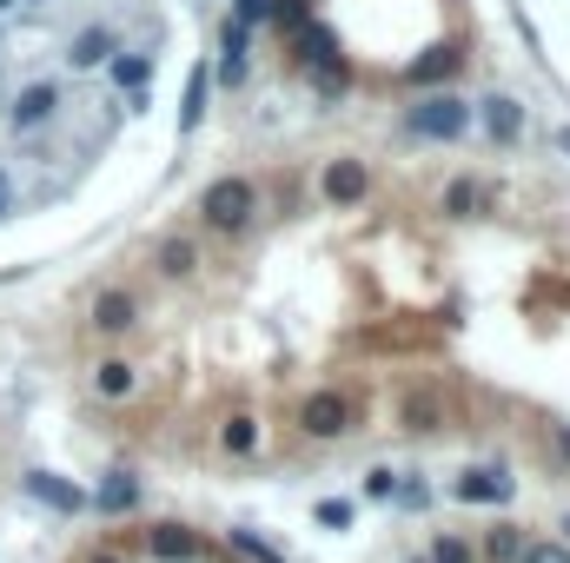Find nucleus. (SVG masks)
Returning <instances> with one entry per match:
<instances>
[{"instance_id": "23", "label": "nucleus", "mask_w": 570, "mask_h": 563, "mask_svg": "<svg viewBox=\"0 0 570 563\" xmlns=\"http://www.w3.org/2000/svg\"><path fill=\"white\" fill-rule=\"evenodd\" d=\"M252 445H259L252 418H232V425H226V451H252Z\"/></svg>"}, {"instance_id": "12", "label": "nucleus", "mask_w": 570, "mask_h": 563, "mask_svg": "<svg viewBox=\"0 0 570 563\" xmlns=\"http://www.w3.org/2000/svg\"><path fill=\"white\" fill-rule=\"evenodd\" d=\"M93 325H100V332H126V325H133V299H126V292H106V299L93 305Z\"/></svg>"}, {"instance_id": "5", "label": "nucleus", "mask_w": 570, "mask_h": 563, "mask_svg": "<svg viewBox=\"0 0 570 563\" xmlns=\"http://www.w3.org/2000/svg\"><path fill=\"white\" fill-rule=\"evenodd\" d=\"M27 491H33V498H40L46 511H66V518H73V511L86 504V498H80V491H73L66 478H53V471H27Z\"/></svg>"}, {"instance_id": "9", "label": "nucleus", "mask_w": 570, "mask_h": 563, "mask_svg": "<svg viewBox=\"0 0 570 563\" xmlns=\"http://www.w3.org/2000/svg\"><path fill=\"white\" fill-rule=\"evenodd\" d=\"M325 199H332V206H352V199H365V166H359V159H339V166L325 173Z\"/></svg>"}, {"instance_id": "7", "label": "nucleus", "mask_w": 570, "mask_h": 563, "mask_svg": "<svg viewBox=\"0 0 570 563\" xmlns=\"http://www.w3.org/2000/svg\"><path fill=\"white\" fill-rule=\"evenodd\" d=\"M53 106H60V86H27L20 100H13V126H40V119H53Z\"/></svg>"}, {"instance_id": "33", "label": "nucleus", "mask_w": 570, "mask_h": 563, "mask_svg": "<svg viewBox=\"0 0 570 563\" xmlns=\"http://www.w3.org/2000/svg\"><path fill=\"white\" fill-rule=\"evenodd\" d=\"M93 563H120V557H93Z\"/></svg>"}, {"instance_id": "2", "label": "nucleus", "mask_w": 570, "mask_h": 563, "mask_svg": "<svg viewBox=\"0 0 570 563\" xmlns=\"http://www.w3.org/2000/svg\"><path fill=\"white\" fill-rule=\"evenodd\" d=\"M199 212H206L219 232H239V226L252 219V186H246V179H219V186L206 192V206H199Z\"/></svg>"}, {"instance_id": "25", "label": "nucleus", "mask_w": 570, "mask_h": 563, "mask_svg": "<svg viewBox=\"0 0 570 563\" xmlns=\"http://www.w3.org/2000/svg\"><path fill=\"white\" fill-rule=\"evenodd\" d=\"M266 13H272L279 27H305V0H272Z\"/></svg>"}, {"instance_id": "24", "label": "nucleus", "mask_w": 570, "mask_h": 563, "mask_svg": "<svg viewBox=\"0 0 570 563\" xmlns=\"http://www.w3.org/2000/svg\"><path fill=\"white\" fill-rule=\"evenodd\" d=\"M518 563H570V551H564V544H525Z\"/></svg>"}, {"instance_id": "8", "label": "nucleus", "mask_w": 570, "mask_h": 563, "mask_svg": "<svg viewBox=\"0 0 570 563\" xmlns=\"http://www.w3.org/2000/svg\"><path fill=\"white\" fill-rule=\"evenodd\" d=\"M485 126H491V139H498V146H511V139L525 133V106L498 93V100H485Z\"/></svg>"}, {"instance_id": "16", "label": "nucleus", "mask_w": 570, "mask_h": 563, "mask_svg": "<svg viewBox=\"0 0 570 563\" xmlns=\"http://www.w3.org/2000/svg\"><path fill=\"white\" fill-rule=\"evenodd\" d=\"M299 60H332V33L325 27H299Z\"/></svg>"}, {"instance_id": "35", "label": "nucleus", "mask_w": 570, "mask_h": 563, "mask_svg": "<svg viewBox=\"0 0 570 563\" xmlns=\"http://www.w3.org/2000/svg\"><path fill=\"white\" fill-rule=\"evenodd\" d=\"M564 451H570V431H564Z\"/></svg>"}, {"instance_id": "6", "label": "nucleus", "mask_w": 570, "mask_h": 563, "mask_svg": "<svg viewBox=\"0 0 570 563\" xmlns=\"http://www.w3.org/2000/svg\"><path fill=\"white\" fill-rule=\"evenodd\" d=\"M239 80H246V20L219 33V86H239Z\"/></svg>"}, {"instance_id": "22", "label": "nucleus", "mask_w": 570, "mask_h": 563, "mask_svg": "<svg viewBox=\"0 0 570 563\" xmlns=\"http://www.w3.org/2000/svg\"><path fill=\"white\" fill-rule=\"evenodd\" d=\"M312 518H319L325 531H345V524H352V504H345V498H325V504H319Z\"/></svg>"}, {"instance_id": "30", "label": "nucleus", "mask_w": 570, "mask_h": 563, "mask_svg": "<svg viewBox=\"0 0 570 563\" xmlns=\"http://www.w3.org/2000/svg\"><path fill=\"white\" fill-rule=\"evenodd\" d=\"M266 7H272V0H239V20H259Z\"/></svg>"}, {"instance_id": "4", "label": "nucleus", "mask_w": 570, "mask_h": 563, "mask_svg": "<svg viewBox=\"0 0 570 563\" xmlns=\"http://www.w3.org/2000/svg\"><path fill=\"white\" fill-rule=\"evenodd\" d=\"M452 491H458V504H505L511 498V478L505 471H465Z\"/></svg>"}, {"instance_id": "21", "label": "nucleus", "mask_w": 570, "mask_h": 563, "mask_svg": "<svg viewBox=\"0 0 570 563\" xmlns=\"http://www.w3.org/2000/svg\"><path fill=\"white\" fill-rule=\"evenodd\" d=\"M312 66H319V93H325V100L345 93V66H339V53H332V60H312Z\"/></svg>"}, {"instance_id": "29", "label": "nucleus", "mask_w": 570, "mask_h": 563, "mask_svg": "<svg viewBox=\"0 0 570 563\" xmlns=\"http://www.w3.org/2000/svg\"><path fill=\"white\" fill-rule=\"evenodd\" d=\"M166 272H193V246H166Z\"/></svg>"}, {"instance_id": "27", "label": "nucleus", "mask_w": 570, "mask_h": 563, "mask_svg": "<svg viewBox=\"0 0 570 563\" xmlns=\"http://www.w3.org/2000/svg\"><path fill=\"white\" fill-rule=\"evenodd\" d=\"M392 491H398V478H392V471H372V478H365V498H392Z\"/></svg>"}, {"instance_id": "3", "label": "nucleus", "mask_w": 570, "mask_h": 563, "mask_svg": "<svg viewBox=\"0 0 570 563\" xmlns=\"http://www.w3.org/2000/svg\"><path fill=\"white\" fill-rule=\"evenodd\" d=\"M345 418H352V411H345V398H339V392H312V398L299 405V425H305L312 438H339V431H345Z\"/></svg>"}, {"instance_id": "26", "label": "nucleus", "mask_w": 570, "mask_h": 563, "mask_svg": "<svg viewBox=\"0 0 570 563\" xmlns=\"http://www.w3.org/2000/svg\"><path fill=\"white\" fill-rule=\"evenodd\" d=\"M432 563H471V551H465L458 538H438V544H432Z\"/></svg>"}, {"instance_id": "32", "label": "nucleus", "mask_w": 570, "mask_h": 563, "mask_svg": "<svg viewBox=\"0 0 570 563\" xmlns=\"http://www.w3.org/2000/svg\"><path fill=\"white\" fill-rule=\"evenodd\" d=\"M558 153H570V126H564V133H558Z\"/></svg>"}, {"instance_id": "31", "label": "nucleus", "mask_w": 570, "mask_h": 563, "mask_svg": "<svg viewBox=\"0 0 570 563\" xmlns=\"http://www.w3.org/2000/svg\"><path fill=\"white\" fill-rule=\"evenodd\" d=\"M7 206H13V186H7V173H0V212H7Z\"/></svg>"}, {"instance_id": "20", "label": "nucleus", "mask_w": 570, "mask_h": 563, "mask_svg": "<svg viewBox=\"0 0 570 563\" xmlns=\"http://www.w3.org/2000/svg\"><path fill=\"white\" fill-rule=\"evenodd\" d=\"M232 551H246V557H259V563H286L266 538H259V531H232Z\"/></svg>"}, {"instance_id": "19", "label": "nucleus", "mask_w": 570, "mask_h": 563, "mask_svg": "<svg viewBox=\"0 0 570 563\" xmlns=\"http://www.w3.org/2000/svg\"><path fill=\"white\" fill-rule=\"evenodd\" d=\"M126 392H133V372H126L120 358H113V365H100V398H126Z\"/></svg>"}, {"instance_id": "13", "label": "nucleus", "mask_w": 570, "mask_h": 563, "mask_svg": "<svg viewBox=\"0 0 570 563\" xmlns=\"http://www.w3.org/2000/svg\"><path fill=\"white\" fill-rule=\"evenodd\" d=\"M452 73H458V53H452V46H432V53L412 66V80H418V86H432V80H452Z\"/></svg>"}, {"instance_id": "15", "label": "nucleus", "mask_w": 570, "mask_h": 563, "mask_svg": "<svg viewBox=\"0 0 570 563\" xmlns=\"http://www.w3.org/2000/svg\"><path fill=\"white\" fill-rule=\"evenodd\" d=\"M485 551H491V563H518V551H525V544H518V531H511V524H498V531L485 538Z\"/></svg>"}, {"instance_id": "10", "label": "nucleus", "mask_w": 570, "mask_h": 563, "mask_svg": "<svg viewBox=\"0 0 570 563\" xmlns=\"http://www.w3.org/2000/svg\"><path fill=\"white\" fill-rule=\"evenodd\" d=\"M106 53H113V33H106V27H86V33L66 46V60H73V66H100Z\"/></svg>"}, {"instance_id": "18", "label": "nucleus", "mask_w": 570, "mask_h": 563, "mask_svg": "<svg viewBox=\"0 0 570 563\" xmlns=\"http://www.w3.org/2000/svg\"><path fill=\"white\" fill-rule=\"evenodd\" d=\"M199 113H206V73H193V86H186V106H179V126L193 133V126H199Z\"/></svg>"}, {"instance_id": "11", "label": "nucleus", "mask_w": 570, "mask_h": 563, "mask_svg": "<svg viewBox=\"0 0 570 563\" xmlns=\"http://www.w3.org/2000/svg\"><path fill=\"white\" fill-rule=\"evenodd\" d=\"M133 504H139V484H133L126 471H113V478L100 484V511H106V518H120V511H133Z\"/></svg>"}, {"instance_id": "1", "label": "nucleus", "mask_w": 570, "mask_h": 563, "mask_svg": "<svg viewBox=\"0 0 570 563\" xmlns=\"http://www.w3.org/2000/svg\"><path fill=\"white\" fill-rule=\"evenodd\" d=\"M405 126H412L418 139H458V133L471 126V106L452 100V93H425V100L405 113Z\"/></svg>"}, {"instance_id": "17", "label": "nucleus", "mask_w": 570, "mask_h": 563, "mask_svg": "<svg viewBox=\"0 0 570 563\" xmlns=\"http://www.w3.org/2000/svg\"><path fill=\"white\" fill-rule=\"evenodd\" d=\"M146 73H153V60H139V53H133V60H113V80L133 86V93H146Z\"/></svg>"}, {"instance_id": "34", "label": "nucleus", "mask_w": 570, "mask_h": 563, "mask_svg": "<svg viewBox=\"0 0 570 563\" xmlns=\"http://www.w3.org/2000/svg\"><path fill=\"white\" fill-rule=\"evenodd\" d=\"M7 7H13V0H0V13H7Z\"/></svg>"}, {"instance_id": "28", "label": "nucleus", "mask_w": 570, "mask_h": 563, "mask_svg": "<svg viewBox=\"0 0 570 563\" xmlns=\"http://www.w3.org/2000/svg\"><path fill=\"white\" fill-rule=\"evenodd\" d=\"M445 206H452V212H471V206H478V192H471V186H452V192H445Z\"/></svg>"}, {"instance_id": "14", "label": "nucleus", "mask_w": 570, "mask_h": 563, "mask_svg": "<svg viewBox=\"0 0 570 563\" xmlns=\"http://www.w3.org/2000/svg\"><path fill=\"white\" fill-rule=\"evenodd\" d=\"M153 557H199V538H186V531H153Z\"/></svg>"}]
</instances>
